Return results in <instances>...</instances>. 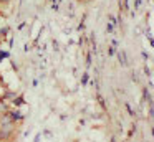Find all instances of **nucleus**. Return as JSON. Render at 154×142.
<instances>
[{"label":"nucleus","mask_w":154,"mask_h":142,"mask_svg":"<svg viewBox=\"0 0 154 142\" xmlns=\"http://www.w3.org/2000/svg\"><path fill=\"white\" fill-rule=\"evenodd\" d=\"M12 0H0V3H10Z\"/></svg>","instance_id":"obj_1"},{"label":"nucleus","mask_w":154,"mask_h":142,"mask_svg":"<svg viewBox=\"0 0 154 142\" xmlns=\"http://www.w3.org/2000/svg\"><path fill=\"white\" fill-rule=\"evenodd\" d=\"M2 99H4V98H2V96H0V101H2Z\"/></svg>","instance_id":"obj_2"}]
</instances>
